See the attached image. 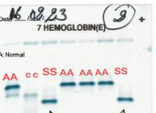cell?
<instances>
[{"mask_svg": "<svg viewBox=\"0 0 156 113\" xmlns=\"http://www.w3.org/2000/svg\"><path fill=\"white\" fill-rule=\"evenodd\" d=\"M59 86L61 88H64V89H66V88H75L77 86V83L74 82V81H64V82H61L59 84Z\"/></svg>", "mask_w": 156, "mask_h": 113, "instance_id": "1", "label": "cell"}, {"mask_svg": "<svg viewBox=\"0 0 156 113\" xmlns=\"http://www.w3.org/2000/svg\"><path fill=\"white\" fill-rule=\"evenodd\" d=\"M20 90V85H18V84L7 85L5 88V91H12V90Z\"/></svg>", "mask_w": 156, "mask_h": 113, "instance_id": "2", "label": "cell"}, {"mask_svg": "<svg viewBox=\"0 0 156 113\" xmlns=\"http://www.w3.org/2000/svg\"><path fill=\"white\" fill-rule=\"evenodd\" d=\"M58 103V100L55 99H47V100H42L41 101V104L43 105H51V104H57Z\"/></svg>", "mask_w": 156, "mask_h": 113, "instance_id": "3", "label": "cell"}, {"mask_svg": "<svg viewBox=\"0 0 156 113\" xmlns=\"http://www.w3.org/2000/svg\"><path fill=\"white\" fill-rule=\"evenodd\" d=\"M98 85L99 86H113L114 85V82L112 80H100L98 82Z\"/></svg>", "mask_w": 156, "mask_h": 113, "instance_id": "4", "label": "cell"}, {"mask_svg": "<svg viewBox=\"0 0 156 113\" xmlns=\"http://www.w3.org/2000/svg\"><path fill=\"white\" fill-rule=\"evenodd\" d=\"M118 102H133V99L132 97H119L117 99Z\"/></svg>", "mask_w": 156, "mask_h": 113, "instance_id": "5", "label": "cell"}, {"mask_svg": "<svg viewBox=\"0 0 156 113\" xmlns=\"http://www.w3.org/2000/svg\"><path fill=\"white\" fill-rule=\"evenodd\" d=\"M80 87H93L95 85V82L90 80V81H81L79 83Z\"/></svg>", "mask_w": 156, "mask_h": 113, "instance_id": "6", "label": "cell"}, {"mask_svg": "<svg viewBox=\"0 0 156 113\" xmlns=\"http://www.w3.org/2000/svg\"><path fill=\"white\" fill-rule=\"evenodd\" d=\"M24 97H25L26 99H27V98H37V93H34V94H26Z\"/></svg>", "mask_w": 156, "mask_h": 113, "instance_id": "7", "label": "cell"}]
</instances>
